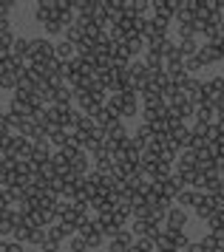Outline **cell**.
Wrapping results in <instances>:
<instances>
[{
  "mask_svg": "<svg viewBox=\"0 0 224 252\" xmlns=\"http://www.w3.org/2000/svg\"><path fill=\"white\" fill-rule=\"evenodd\" d=\"M71 173L74 176H79V179H85L91 173V159H88V153H77L74 159H71Z\"/></svg>",
  "mask_w": 224,
  "mask_h": 252,
  "instance_id": "8992f818",
  "label": "cell"
},
{
  "mask_svg": "<svg viewBox=\"0 0 224 252\" xmlns=\"http://www.w3.org/2000/svg\"><path fill=\"white\" fill-rule=\"evenodd\" d=\"M68 252H88V244H85V238L74 235V238H71V250H68Z\"/></svg>",
  "mask_w": 224,
  "mask_h": 252,
  "instance_id": "d6986e66",
  "label": "cell"
},
{
  "mask_svg": "<svg viewBox=\"0 0 224 252\" xmlns=\"http://www.w3.org/2000/svg\"><path fill=\"white\" fill-rule=\"evenodd\" d=\"M54 54H57L60 63H71V60L77 57V46H74V43H68L66 37H63L60 43H54Z\"/></svg>",
  "mask_w": 224,
  "mask_h": 252,
  "instance_id": "277c9868",
  "label": "cell"
},
{
  "mask_svg": "<svg viewBox=\"0 0 224 252\" xmlns=\"http://www.w3.org/2000/svg\"><path fill=\"white\" fill-rule=\"evenodd\" d=\"M202 65H204V63L199 60V54H196V57H190V60H185V71H187V74H193V71H199Z\"/></svg>",
  "mask_w": 224,
  "mask_h": 252,
  "instance_id": "44dd1931",
  "label": "cell"
},
{
  "mask_svg": "<svg viewBox=\"0 0 224 252\" xmlns=\"http://www.w3.org/2000/svg\"><path fill=\"white\" fill-rule=\"evenodd\" d=\"M165 221H168V229H185V227H187V213L176 207V210H170V213H168Z\"/></svg>",
  "mask_w": 224,
  "mask_h": 252,
  "instance_id": "30bf717a",
  "label": "cell"
},
{
  "mask_svg": "<svg viewBox=\"0 0 224 252\" xmlns=\"http://www.w3.org/2000/svg\"><path fill=\"white\" fill-rule=\"evenodd\" d=\"M14 224H11L9 218H3V221H0V235H14Z\"/></svg>",
  "mask_w": 224,
  "mask_h": 252,
  "instance_id": "603a6c76",
  "label": "cell"
},
{
  "mask_svg": "<svg viewBox=\"0 0 224 252\" xmlns=\"http://www.w3.org/2000/svg\"><path fill=\"white\" fill-rule=\"evenodd\" d=\"M17 80H20L17 74H9L6 71V74H0V88L3 91H17Z\"/></svg>",
  "mask_w": 224,
  "mask_h": 252,
  "instance_id": "5bb4252c",
  "label": "cell"
},
{
  "mask_svg": "<svg viewBox=\"0 0 224 252\" xmlns=\"http://www.w3.org/2000/svg\"><path fill=\"white\" fill-rule=\"evenodd\" d=\"M0 252H26V247L17 241H0Z\"/></svg>",
  "mask_w": 224,
  "mask_h": 252,
  "instance_id": "ac0fdd59",
  "label": "cell"
},
{
  "mask_svg": "<svg viewBox=\"0 0 224 252\" xmlns=\"http://www.w3.org/2000/svg\"><path fill=\"white\" fill-rule=\"evenodd\" d=\"M216 213V207H213V195L207 193V195H199V201H196V216L204 218V221H210V216Z\"/></svg>",
  "mask_w": 224,
  "mask_h": 252,
  "instance_id": "ba28073f",
  "label": "cell"
},
{
  "mask_svg": "<svg viewBox=\"0 0 224 252\" xmlns=\"http://www.w3.org/2000/svg\"><path fill=\"white\" fill-rule=\"evenodd\" d=\"M94 125L100 127V130H111L113 125H119V116L113 114V111H108V108H102L100 114L94 116Z\"/></svg>",
  "mask_w": 224,
  "mask_h": 252,
  "instance_id": "5b68a950",
  "label": "cell"
},
{
  "mask_svg": "<svg viewBox=\"0 0 224 252\" xmlns=\"http://www.w3.org/2000/svg\"><path fill=\"white\" fill-rule=\"evenodd\" d=\"M40 252H60V241H57L48 229H45V241L40 244Z\"/></svg>",
  "mask_w": 224,
  "mask_h": 252,
  "instance_id": "e0dca14e",
  "label": "cell"
},
{
  "mask_svg": "<svg viewBox=\"0 0 224 252\" xmlns=\"http://www.w3.org/2000/svg\"><path fill=\"white\" fill-rule=\"evenodd\" d=\"M48 232L54 235L60 244H63V238H71V235H77V224H68V221H57L54 227H48Z\"/></svg>",
  "mask_w": 224,
  "mask_h": 252,
  "instance_id": "52a82bcc",
  "label": "cell"
},
{
  "mask_svg": "<svg viewBox=\"0 0 224 252\" xmlns=\"http://www.w3.org/2000/svg\"><path fill=\"white\" fill-rule=\"evenodd\" d=\"M14 127H17V136H26V139H34L40 125L34 119H14Z\"/></svg>",
  "mask_w": 224,
  "mask_h": 252,
  "instance_id": "9c48e42d",
  "label": "cell"
},
{
  "mask_svg": "<svg viewBox=\"0 0 224 252\" xmlns=\"http://www.w3.org/2000/svg\"><path fill=\"white\" fill-rule=\"evenodd\" d=\"M26 252H40V250H32V247H26Z\"/></svg>",
  "mask_w": 224,
  "mask_h": 252,
  "instance_id": "d4e9b609",
  "label": "cell"
},
{
  "mask_svg": "<svg viewBox=\"0 0 224 252\" xmlns=\"http://www.w3.org/2000/svg\"><path fill=\"white\" fill-rule=\"evenodd\" d=\"M185 252H204V247H202V244H190Z\"/></svg>",
  "mask_w": 224,
  "mask_h": 252,
  "instance_id": "cb8c5ba5",
  "label": "cell"
},
{
  "mask_svg": "<svg viewBox=\"0 0 224 252\" xmlns=\"http://www.w3.org/2000/svg\"><path fill=\"white\" fill-rule=\"evenodd\" d=\"M199 190H182L179 195H176V204L179 207H196V201H199Z\"/></svg>",
  "mask_w": 224,
  "mask_h": 252,
  "instance_id": "7c38bea8",
  "label": "cell"
},
{
  "mask_svg": "<svg viewBox=\"0 0 224 252\" xmlns=\"http://www.w3.org/2000/svg\"><path fill=\"white\" fill-rule=\"evenodd\" d=\"M11 0H0V20H9V14H11Z\"/></svg>",
  "mask_w": 224,
  "mask_h": 252,
  "instance_id": "7402d4cb",
  "label": "cell"
},
{
  "mask_svg": "<svg viewBox=\"0 0 224 252\" xmlns=\"http://www.w3.org/2000/svg\"><path fill=\"white\" fill-rule=\"evenodd\" d=\"M51 17H54V0H40V3H34V20L40 26L51 23Z\"/></svg>",
  "mask_w": 224,
  "mask_h": 252,
  "instance_id": "3957f363",
  "label": "cell"
},
{
  "mask_svg": "<svg viewBox=\"0 0 224 252\" xmlns=\"http://www.w3.org/2000/svg\"><path fill=\"white\" fill-rule=\"evenodd\" d=\"M128 252H134V250H128Z\"/></svg>",
  "mask_w": 224,
  "mask_h": 252,
  "instance_id": "83f0119b",
  "label": "cell"
},
{
  "mask_svg": "<svg viewBox=\"0 0 224 252\" xmlns=\"http://www.w3.org/2000/svg\"><path fill=\"white\" fill-rule=\"evenodd\" d=\"M51 60H57L54 43L45 37H34L32 40V54H29V65H48Z\"/></svg>",
  "mask_w": 224,
  "mask_h": 252,
  "instance_id": "6da1fadb",
  "label": "cell"
},
{
  "mask_svg": "<svg viewBox=\"0 0 224 252\" xmlns=\"http://www.w3.org/2000/svg\"><path fill=\"white\" fill-rule=\"evenodd\" d=\"M11 54L29 63V54H32V40H29V37H17V40H14V46H11Z\"/></svg>",
  "mask_w": 224,
  "mask_h": 252,
  "instance_id": "8fae6325",
  "label": "cell"
},
{
  "mask_svg": "<svg viewBox=\"0 0 224 252\" xmlns=\"http://www.w3.org/2000/svg\"><path fill=\"white\" fill-rule=\"evenodd\" d=\"M82 37H85V32H82V29H79L77 23H74V26H68V29H66V40H68V43L79 46V43H82Z\"/></svg>",
  "mask_w": 224,
  "mask_h": 252,
  "instance_id": "9a60e30c",
  "label": "cell"
},
{
  "mask_svg": "<svg viewBox=\"0 0 224 252\" xmlns=\"http://www.w3.org/2000/svg\"><path fill=\"white\" fill-rule=\"evenodd\" d=\"M60 252H66V250H60Z\"/></svg>",
  "mask_w": 224,
  "mask_h": 252,
  "instance_id": "4316f807",
  "label": "cell"
},
{
  "mask_svg": "<svg viewBox=\"0 0 224 252\" xmlns=\"http://www.w3.org/2000/svg\"><path fill=\"white\" fill-rule=\"evenodd\" d=\"M122 46L128 48V54H131V57H136V54H142V46H145V40H142V37H131V40H125Z\"/></svg>",
  "mask_w": 224,
  "mask_h": 252,
  "instance_id": "2e32d148",
  "label": "cell"
},
{
  "mask_svg": "<svg viewBox=\"0 0 224 252\" xmlns=\"http://www.w3.org/2000/svg\"><path fill=\"white\" fill-rule=\"evenodd\" d=\"M34 108H37V105L32 102V96L14 91V96H11V102H9V114L14 116V119H29V116L34 114Z\"/></svg>",
  "mask_w": 224,
  "mask_h": 252,
  "instance_id": "7a4b0ae2",
  "label": "cell"
},
{
  "mask_svg": "<svg viewBox=\"0 0 224 252\" xmlns=\"http://www.w3.org/2000/svg\"><path fill=\"white\" fill-rule=\"evenodd\" d=\"M168 252H179V250H168Z\"/></svg>",
  "mask_w": 224,
  "mask_h": 252,
  "instance_id": "484cf974",
  "label": "cell"
},
{
  "mask_svg": "<svg viewBox=\"0 0 224 252\" xmlns=\"http://www.w3.org/2000/svg\"><path fill=\"white\" fill-rule=\"evenodd\" d=\"M79 238H85L88 250H100V247H102V241H105V235H102L100 229H94V232H88V235H79Z\"/></svg>",
  "mask_w": 224,
  "mask_h": 252,
  "instance_id": "4fadbf2b",
  "label": "cell"
},
{
  "mask_svg": "<svg viewBox=\"0 0 224 252\" xmlns=\"http://www.w3.org/2000/svg\"><path fill=\"white\" fill-rule=\"evenodd\" d=\"M45 34H66V26L63 23H57V20H51V23H45Z\"/></svg>",
  "mask_w": 224,
  "mask_h": 252,
  "instance_id": "ffe728a7",
  "label": "cell"
}]
</instances>
